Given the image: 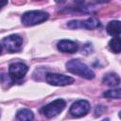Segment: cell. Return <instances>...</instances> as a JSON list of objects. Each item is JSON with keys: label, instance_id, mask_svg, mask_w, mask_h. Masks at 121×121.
<instances>
[{"label": "cell", "instance_id": "obj_1", "mask_svg": "<svg viewBox=\"0 0 121 121\" xmlns=\"http://www.w3.org/2000/svg\"><path fill=\"white\" fill-rule=\"evenodd\" d=\"M66 69L72 74L80 76L87 79H93L95 78V73L89 68L85 63L79 60H71L66 62Z\"/></svg>", "mask_w": 121, "mask_h": 121}, {"label": "cell", "instance_id": "obj_2", "mask_svg": "<svg viewBox=\"0 0 121 121\" xmlns=\"http://www.w3.org/2000/svg\"><path fill=\"white\" fill-rule=\"evenodd\" d=\"M49 18V14L43 10H29L22 15L21 21L23 25L26 26H35L46 21Z\"/></svg>", "mask_w": 121, "mask_h": 121}, {"label": "cell", "instance_id": "obj_3", "mask_svg": "<svg viewBox=\"0 0 121 121\" xmlns=\"http://www.w3.org/2000/svg\"><path fill=\"white\" fill-rule=\"evenodd\" d=\"M66 106V102L61 99V98H58L53 100L52 102L48 103L47 105L43 106L41 109V112L47 118H52L56 115H58L59 113H60L64 108Z\"/></svg>", "mask_w": 121, "mask_h": 121}, {"label": "cell", "instance_id": "obj_4", "mask_svg": "<svg viewBox=\"0 0 121 121\" xmlns=\"http://www.w3.org/2000/svg\"><path fill=\"white\" fill-rule=\"evenodd\" d=\"M45 80L50 85L54 86H66L74 82V78L69 76L57 74V73H48L45 76Z\"/></svg>", "mask_w": 121, "mask_h": 121}, {"label": "cell", "instance_id": "obj_5", "mask_svg": "<svg viewBox=\"0 0 121 121\" xmlns=\"http://www.w3.org/2000/svg\"><path fill=\"white\" fill-rule=\"evenodd\" d=\"M28 71V67L24 62H12L9 67V75L12 78V80H20L22 79Z\"/></svg>", "mask_w": 121, "mask_h": 121}, {"label": "cell", "instance_id": "obj_6", "mask_svg": "<svg viewBox=\"0 0 121 121\" xmlns=\"http://www.w3.org/2000/svg\"><path fill=\"white\" fill-rule=\"evenodd\" d=\"M69 28H86V29H95L100 26V22L95 17H90L84 21H70L67 24Z\"/></svg>", "mask_w": 121, "mask_h": 121}, {"label": "cell", "instance_id": "obj_7", "mask_svg": "<svg viewBox=\"0 0 121 121\" xmlns=\"http://www.w3.org/2000/svg\"><path fill=\"white\" fill-rule=\"evenodd\" d=\"M90 111V103L85 99H80L72 104L69 113L74 117H82Z\"/></svg>", "mask_w": 121, "mask_h": 121}, {"label": "cell", "instance_id": "obj_8", "mask_svg": "<svg viewBox=\"0 0 121 121\" xmlns=\"http://www.w3.org/2000/svg\"><path fill=\"white\" fill-rule=\"evenodd\" d=\"M3 43L9 52L15 53L21 49L22 43H23V39L17 34H11V35L6 37L3 40Z\"/></svg>", "mask_w": 121, "mask_h": 121}, {"label": "cell", "instance_id": "obj_9", "mask_svg": "<svg viewBox=\"0 0 121 121\" xmlns=\"http://www.w3.org/2000/svg\"><path fill=\"white\" fill-rule=\"evenodd\" d=\"M57 47L60 52L63 53H76L78 49V45L71 40H60L57 43Z\"/></svg>", "mask_w": 121, "mask_h": 121}, {"label": "cell", "instance_id": "obj_10", "mask_svg": "<svg viewBox=\"0 0 121 121\" xmlns=\"http://www.w3.org/2000/svg\"><path fill=\"white\" fill-rule=\"evenodd\" d=\"M103 83H105L108 86L115 87L118 86L120 83V78L117 74L114 73H108L103 77Z\"/></svg>", "mask_w": 121, "mask_h": 121}, {"label": "cell", "instance_id": "obj_11", "mask_svg": "<svg viewBox=\"0 0 121 121\" xmlns=\"http://www.w3.org/2000/svg\"><path fill=\"white\" fill-rule=\"evenodd\" d=\"M16 117L19 121H33L34 114L28 109H21L17 112Z\"/></svg>", "mask_w": 121, "mask_h": 121}, {"label": "cell", "instance_id": "obj_12", "mask_svg": "<svg viewBox=\"0 0 121 121\" xmlns=\"http://www.w3.org/2000/svg\"><path fill=\"white\" fill-rule=\"evenodd\" d=\"M107 32L112 35V36H115L118 37L120 34V22L119 21H111L106 27Z\"/></svg>", "mask_w": 121, "mask_h": 121}, {"label": "cell", "instance_id": "obj_13", "mask_svg": "<svg viewBox=\"0 0 121 121\" xmlns=\"http://www.w3.org/2000/svg\"><path fill=\"white\" fill-rule=\"evenodd\" d=\"M109 47L110 49L113 52V53H120V50H121V43H120V38L119 36L118 37H114L112 38L110 43H109Z\"/></svg>", "mask_w": 121, "mask_h": 121}, {"label": "cell", "instance_id": "obj_14", "mask_svg": "<svg viewBox=\"0 0 121 121\" xmlns=\"http://www.w3.org/2000/svg\"><path fill=\"white\" fill-rule=\"evenodd\" d=\"M103 95L105 97L108 98H116L119 99L121 96V93H120V89H114V90H108L106 92H104Z\"/></svg>", "mask_w": 121, "mask_h": 121}, {"label": "cell", "instance_id": "obj_15", "mask_svg": "<svg viewBox=\"0 0 121 121\" xmlns=\"http://www.w3.org/2000/svg\"><path fill=\"white\" fill-rule=\"evenodd\" d=\"M8 4V1H3V0H0V9L4 7V6H6Z\"/></svg>", "mask_w": 121, "mask_h": 121}, {"label": "cell", "instance_id": "obj_16", "mask_svg": "<svg viewBox=\"0 0 121 121\" xmlns=\"http://www.w3.org/2000/svg\"><path fill=\"white\" fill-rule=\"evenodd\" d=\"M1 52H2V45L0 44V54H1Z\"/></svg>", "mask_w": 121, "mask_h": 121}, {"label": "cell", "instance_id": "obj_17", "mask_svg": "<svg viewBox=\"0 0 121 121\" xmlns=\"http://www.w3.org/2000/svg\"><path fill=\"white\" fill-rule=\"evenodd\" d=\"M103 121H109V120H106V119H105V120H103Z\"/></svg>", "mask_w": 121, "mask_h": 121}]
</instances>
